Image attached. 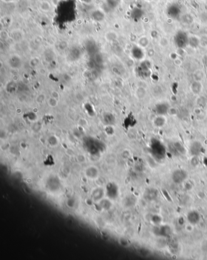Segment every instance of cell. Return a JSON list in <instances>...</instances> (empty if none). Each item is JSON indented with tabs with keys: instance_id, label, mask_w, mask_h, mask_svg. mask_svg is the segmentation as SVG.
<instances>
[{
	"instance_id": "cell-1",
	"label": "cell",
	"mask_w": 207,
	"mask_h": 260,
	"mask_svg": "<svg viewBox=\"0 0 207 260\" xmlns=\"http://www.w3.org/2000/svg\"><path fill=\"white\" fill-rule=\"evenodd\" d=\"M151 150L152 155L157 160L163 159L165 156V147L159 141H152L151 146Z\"/></svg>"
},
{
	"instance_id": "cell-2",
	"label": "cell",
	"mask_w": 207,
	"mask_h": 260,
	"mask_svg": "<svg viewBox=\"0 0 207 260\" xmlns=\"http://www.w3.org/2000/svg\"><path fill=\"white\" fill-rule=\"evenodd\" d=\"M188 174L186 171L182 169H177L173 172L172 174V180L176 184H181L186 180Z\"/></svg>"
},
{
	"instance_id": "cell-3",
	"label": "cell",
	"mask_w": 207,
	"mask_h": 260,
	"mask_svg": "<svg viewBox=\"0 0 207 260\" xmlns=\"http://www.w3.org/2000/svg\"><path fill=\"white\" fill-rule=\"evenodd\" d=\"M106 194L110 200H114L117 198L119 194L117 186L113 182H109L106 186Z\"/></svg>"
},
{
	"instance_id": "cell-4",
	"label": "cell",
	"mask_w": 207,
	"mask_h": 260,
	"mask_svg": "<svg viewBox=\"0 0 207 260\" xmlns=\"http://www.w3.org/2000/svg\"><path fill=\"white\" fill-rule=\"evenodd\" d=\"M188 41H189V39L188 38L187 35L183 32H181L177 34L175 38L176 45L180 48L185 47L186 44H188Z\"/></svg>"
},
{
	"instance_id": "cell-5",
	"label": "cell",
	"mask_w": 207,
	"mask_h": 260,
	"mask_svg": "<svg viewBox=\"0 0 207 260\" xmlns=\"http://www.w3.org/2000/svg\"><path fill=\"white\" fill-rule=\"evenodd\" d=\"M169 110V107L166 102L158 103L155 107V111L158 115H165Z\"/></svg>"
},
{
	"instance_id": "cell-6",
	"label": "cell",
	"mask_w": 207,
	"mask_h": 260,
	"mask_svg": "<svg viewBox=\"0 0 207 260\" xmlns=\"http://www.w3.org/2000/svg\"><path fill=\"white\" fill-rule=\"evenodd\" d=\"M99 170L95 166H90L88 167L85 170V175L86 176L91 180H95L99 177Z\"/></svg>"
},
{
	"instance_id": "cell-7",
	"label": "cell",
	"mask_w": 207,
	"mask_h": 260,
	"mask_svg": "<svg viewBox=\"0 0 207 260\" xmlns=\"http://www.w3.org/2000/svg\"><path fill=\"white\" fill-rule=\"evenodd\" d=\"M202 145L198 141L193 142L189 147V151L192 155L193 156H198L201 152H202Z\"/></svg>"
},
{
	"instance_id": "cell-8",
	"label": "cell",
	"mask_w": 207,
	"mask_h": 260,
	"mask_svg": "<svg viewBox=\"0 0 207 260\" xmlns=\"http://www.w3.org/2000/svg\"><path fill=\"white\" fill-rule=\"evenodd\" d=\"M201 219L199 214L196 211H191L188 213L187 215V220L192 224H197Z\"/></svg>"
},
{
	"instance_id": "cell-9",
	"label": "cell",
	"mask_w": 207,
	"mask_h": 260,
	"mask_svg": "<svg viewBox=\"0 0 207 260\" xmlns=\"http://www.w3.org/2000/svg\"><path fill=\"white\" fill-rule=\"evenodd\" d=\"M104 195V189L102 188H96L92 192V198L95 201H100L102 200Z\"/></svg>"
},
{
	"instance_id": "cell-10",
	"label": "cell",
	"mask_w": 207,
	"mask_h": 260,
	"mask_svg": "<svg viewBox=\"0 0 207 260\" xmlns=\"http://www.w3.org/2000/svg\"><path fill=\"white\" fill-rule=\"evenodd\" d=\"M144 197L146 200L149 201L155 200L158 197V192L154 189H149L146 190Z\"/></svg>"
},
{
	"instance_id": "cell-11",
	"label": "cell",
	"mask_w": 207,
	"mask_h": 260,
	"mask_svg": "<svg viewBox=\"0 0 207 260\" xmlns=\"http://www.w3.org/2000/svg\"><path fill=\"white\" fill-rule=\"evenodd\" d=\"M172 232L171 229L168 226H161L158 229V235L164 237H168L171 235Z\"/></svg>"
},
{
	"instance_id": "cell-12",
	"label": "cell",
	"mask_w": 207,
	"mask_h": 260,
	"mask_svg": "<svg viewBox=\"0 0 207 260\" xmlns=\"http://www.w3.org/2000/svg\"><path fill=\"white\" fill-rule=\"evenodd\" d=\"M191 90L194 94H199L202 90V84H201V81H193L191 85Z\"/></svg>"
},
{
	"instance_id": "cell-13",
	"label": "cell",
	"mask_w": 207,
	"mask_h": 260,
	"mask_svg": "<svg viewBox=\"0 0 207 260\" xmlns=\"http://www.w3.org/2000/svg\"><path fill=\"white\" fill-rule=\"evenodd\" d=\"M91 17L95 21H102L105 17V14L101 10H95L91 13Z\"/></svg>"
},
{
	"instance_id": "cell-14",
	"label": "cell",
	"mask_w": 207,
	"mask_h": 260,
	"mask_svg": "<svg viewBox=\"0 0 207 260\" xmlns=\"http://www.w3.org/2000/svg\"><path fill=\"white\" fill-rule=\"evenodd\" d=\"M132 54L133 57L137 60H140L143 58L144 53L141 48L139 47H134L132 50Z\"/></svg>"
},
{
	"instance_id": "cell-15",
	"label": "cell",
	"mask_w": 207,
	"mask_h": 260,
	"mask_svg": "<svg viewBox=\"0 0 207 260\" xmlns=\"http://www.w3.org/2000/svg\"><path fill=\"white\" fill-rule=\"evenodd\" d=\"M166 120L165 118L162 116V115H159L158 117H157L156 118H154V124L158 127H161L162 126H164V124H165Z\"/></svg>"
},
{
	"instance_id": "cell-16",
	"label": "cell",
	"mask_w": 207,
	"mask_h": 260,
	"mask_svg": "<svg viewBox=\"0 0 207 260\" xmlns=\"http://www.w3.org/2000/svg\"><path fill=\"white\" fill-rule=\"evenodd\" d=\"M172 147L174 148V149L177 153H179L181 154H184L185 153V149L183 145H182L179 142H176L173 143Z\"/></svg>"
},
{
	"instance_id": "cell-17",
	"label": "cell",
	"mask_w": 207,
	"mask_h": 260,
	"mask_svg": "<svg viewBox=\"0 0 207 260\" xmlns=\"http://www.w3.org/2000/svg\"><path fill=\"white\" fill-rule=\"evenodd\" d=\"M111 203L109 200H102L100 201V206L105 210L109 209L111 207Z\"/></svg>"
},
{
	"instance_id": "cell-18",
	"label": "cell",
	"mask_w": 207,
	"mask_h": 260,
	"mask_svg": "<svg viewBox=\"0 0 207 260\" xmlns=\"http://www.w3.org/2000/svg\"><path fill=\"white\" fill-rule=\"evenodd\" d=\"M40 8L43 11L47 12L51 9V6L49 2L47 1H43L40 4Z\"/></svg>"
},
{
	"instance_id": "cell-19",
	"label": "cell",
	"mask_w": 207,
	"mask_h": 260,
	"mask_svg": "<svg viewBox=\"0 0 207 260\" xmlns=\"http://www.w3.org/2000/svg\"><path fill=\"white\" fill-rule=\"evenodd\" d=\"M137 96L139 98H144L146 95V90L143 87H139L137 90V92H136Z\"/></svg>"
},
{
	"instance_id": "cell-20",
	"label": "cell",
	"mask_w": 207,
	"mask_h": 260,
	"mask_svg": "<svg viewBox=\"0 0 207 260\" xmlns=\"http://www.w3.org/2000/svg\"><path fill=\"white\" fill-rule=\"evenodd\" d=\"M120 0H107L106 1V3L108 4V6L112 8H115L117 6V5L119 3Z\"/></svg>"
},
{
	"instance_id": "cell-21",
	"label": "cell",
	"mask_w": 207,
	"mask_h": 260,
	"mask_svg": "<svg viewBox=\"0 0 207 260\" xmlns=\"http://www.w3.org/2000/svg\"><path fill=\"white\" fill-rule=\"evenodd\" d=\"M194 77L195 81H201L204 78V74L201 70H198L194 74Z\"/></svg>"
},
{
	"instance_id": "cell-22",
	"label": "cell",
	"mask_w": 207,
	"mask_h": 260,
	"mask_svg": "<svg viewBox=\"0 0 207 260\" xmlns=\"http://www.w3.org/2000/svg\"><path fill=\"white\" fill-rule=\"evenodd\" d=\"M188 42L193 47H196L199 44V41L197 38H196L195 37H192L191 39H189Z\"/></svg>"
},
{
	"instance_id": "cell-23",
	"label": "cell",
	"mask_w": 207,
	"mask_h": 260,
	"mask_svg": "<svg viewBox=\"0 0 207 260\" xmlns=\"http://www.w3.org/2000/svg\"><path fill=\"white\" fill-rule=\"evenodd\" d=\"M151 221H152V222H154V223H155L156 224H159L161 222L162 219H161V218L159 215H154L152 216V217H151Z\"/></svg>"
},
{
	"instance_id": "cell-24",
	"label": "cell",
	"mask_w": 207,
	"mask_h": 260,
	"mask_svg": "<svg viewBox=\"0 0 207 260\" xmlns=\"http://www.w3.org/2000/svg\"><path fill=\"white\" fill-rule=\"evenodd\" d=\"M199 162V159H198V158H197V156H194V157L191 159V164L193 166H196L197 165H198Z\"/></svg>"
},
{
	"instance_id": "cell-25",
	"label": "cell",
	"mask_w": 207,
	"mask_h": 260,
	"mask_svg": "<svg viewBox=\"0 0 207 260\" xmlns=\"http://www.w3.org/2000/svg\"><path fill=\"white\" fill-rule=\"evenodd\" d=\"M184 222H185V220L184 219V218L183 217H181L179 220H178V223L180 224V225H183L184 224Z\"/></svg>"
},
{
	"instance_id": "cell-26",
	"label": "cell",
	"mask_w": 207,
	"mask_h": 260,
	"mask_svg": "<svg viewBox=\"0 0 207 260\" xmlns=\"http://www.w3.org/2000/svg\"><path fill=\"white\" fill-rule=\"evenodd\" d=\"M81 1H82L86 4H89L92 2V0H81Z\"/></svg>"
},
{
	"instance_id": "cell-27",
	"label": "cell",
	"mask_w": 207,
	"mask_h": 260,
	"mask_svg": "<svg viewBox=\"0 0 207 260\" xmlns=\"http://www.w3.org/2000/svg\"><path fill=\"white\" fill-rule=\"evenodd\" d=\"M204 164H205L206 166H207V158H205L204 160Z\"/></svg>"
}]
</instances>
